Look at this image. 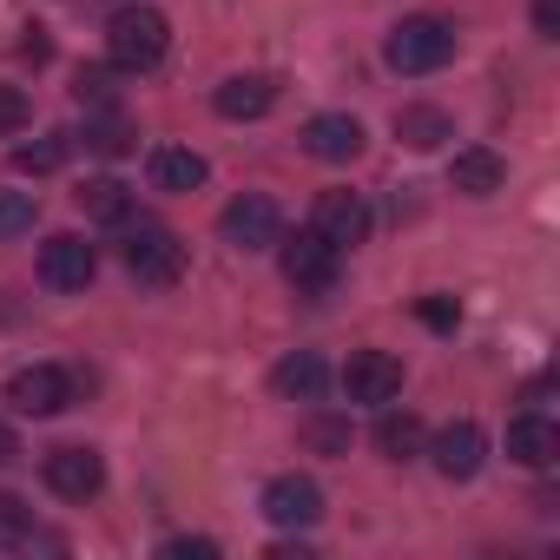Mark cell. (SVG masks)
Returning <instances> with one entry per match:
<instances>
[{
  "instance_id": "6da1fadb",
  "label": "cell",
  "mask_w": 560,
  "mask_h": 560,
  "mask_svg": "<svg viewBox=\"0 0 560 560\" xmlns=\"http://www.w3.org/2000/svg\"><path fill=\"white\" fill-rule=\"evenodd\" d=\"M165 47H172V21L159 8H119L106 21V54L119 73H152L165 60Z\"/></svg>"
},
{
  "instance_id": "7a4b0ae2",
  "label": "cell",
  "mask_w": 560,
  "mask_h": 560,
  "mask_svg": "<svg viewBox=\"0 0 560 560\" xmlns=\"http://www.w3.org/2000/svg\"><path fill=\"white\" fill-rule=\"evenodd\" d=\"M383 60H389L396 73H435V67H448V60H455V21H442V14H409V21H396L389 40H383Z\"/></svg>"
},
{
  "instance_id": "3957f363",
  "label": "cell",
  "mask_w": 560,
  "mask_h": 560,
  "mask_svg": "<svg viewBox=\"0 0 560 560\" xmlns=\"http://www.w3.org/2000/svg\"><path fill=\"white\" fill-rule=\"evenodd\" d=\"M126 270L139 277V284H152V291L178 284V277H185V237L165 231V224H139L126 237Z\"/></svg>"
},
{
  "instance_id": "277c9868",
  "label": "cell",
  "mask_w": 560,
  "mask_h": 560,
  "mask_svg": "<svg viewBox=\"0 0 560 560\" xmlns=\"http://www.w3.org/2000/svg\"><path fill=\"white\" fill-rule=\"evenodd\" d=\"M8 409H14V416H34V422H47V416L73 409V376H67L60 363L14 370V376H8Z\"/></svg>"
},
{
  "instance_id": "5b68a950",
  "label": "cell",
  "mask_w": 560,
  "mask_h": 560,
  "mask_svg": "<svg viewBox=\"0 0 560 560\" xmlns=\"http://www.w3.org/2000/svg\"><path fill=\"white\" fill-rule=\"evenodd\" d=\"M337 244L324 231H298V237H277V264H284V277L298 291H330L337 284Z\"/></svg>"
},
{
  "instance_id": "8992f818",
  "label": "cell",
  "mask_w": 560,
  "mask_h": 560,
  "mask_svg": "<svg viewBox=\"0 0 560 560\" xmlns=\"http://www.w3.org/2000/svg\"><path fill=\"white\" fill-rule=\"evenodd\" d=\"M218 231H224V244H237V250H270L277 237H284V218H277V205H270L264 191H244V198H231V205L218 211Z\"/></svg>"
},
{
  "instance_id": "52a82bcc",
  "label": "cell",
  "mask_w": 560,
  "mask_h": 560,
  "mask_svg": "<svg viewBox=\"0 0 560 560\" xmlns=\"http://www.w3.org/2000/svg\"><path fill=\"white\" fill-rule=\"evenodd\" d=\"M40 475H47V488H54L60 501H93V494L106 488V462H100V448H80V442L54 448V455L40 462Z\"/></svg>"
},
{
  "instance_id": "ba28073f",
  "label": "cell",
  "mask_w": 560,
  "mask_h": 560,
  "mask_svg": "<svg viewBox=\"0 0 560 560\" xmlns=\"http://www.w3.org/2000/svg\"><path fill=\"white\" fill-rule=\"evenodd\" d=\"M93 270H100V250H93L86 237L60 231V237L40 244V284H47V291H86Z\"/></svg>"
},
{
  "instance_id": "9c48e42d",
  "label": "cell",
  "mask_w": 560,
  "mask_h": 560,
  "mask_svg": "<svg viewBox=\"0 0 560 560\" xmlns=\"http://www.w3.org/2000/svg\"><path fill=\"white\" fill-rule=\"evenodd\" d=\"M264 521L270 527H317L324 521V488L311 475H277V481H264Z\"/></svg>"
},
{
  "instance_id": "30bf717a",
  "label": "cell",
  "mask_w": 560,
  "mask_h": 560,
  "mask_svg": "<svg viewBox=\"0 0 560 560\" xmlns=\"http://www.w3.org/2000/svg\"><path fill=\"white\" fill-rule=\"evenodd\" d=\"M343 396H350V402H370V409L396 402V396H402V363H396L389 350H357V357L343 363Z\"/></svg>"
},
{
  "instance_id": "8fae6325",
  "label": "cell",
  "mask_w": 560,
  "mask_h": 560,
  "mask_svg": "<svg viewBox=\"0 0 560 560\" xmlns=\"http://www.w3.org/2000/svg\"><path fill=\"white\" fill-rule=\"evenodd\" d=\"M311 231H324V237H330L337 250L363 244V237H370V205H363V191H317Z\"/></svg>"
},
{
  "instance_id": "7c38bea8",
  "label": "cell",
  "mask_w": 560,
  "mask_h": 560,
  "mask_svg": "<svg viewBox=\"0 0 560 560\" xmlns=\"http://www.w3.org/2000/svg\"><path fill=\"white\" fill-rule=\"evenodd\" d=\"M429 455H435V475H448V481H468L475 468H481V455H488V435H481V422H448L435 442H422Z\"/></svg>"
},
{
  "instance_id": "4fadbf2b",
  "label": "cell",
  "mask_w": 560,
  "mask_h": 560,
  "mask_svg": "<svg viewBox=\"0 0 560 560\" xmlns=\"http://www.w3.org/2000/svg\"><path fill=\"white\" fill-rule=\"evenodd\" d=\"M304 152L324 159V165H350V159L363 152V126H357L350 113H317V119L304 126Z\"/></svg>"
},
{
  "instance_id": "5bb4252c",
  "label": "cell",
  "mask_w": 560,
  "mask_h": 560,
  "mask_svg": "<svg viewBox=\"0 0 560 560\" xmlns=\"http://www.w3.org/2000/svg\"><path fill=\"white\" fill-rule=\"evenodd\" d=\"M448 185H455L462 198H494V191L508 185V159L488 152V145H462V152L448 159Z\"/></svg>"
},
{
  "instance_id": "9a60e30c",
  "label": "cell",
  "mask_w": 560,
  "mask_h": 560,
  "mask_svg": "<svg viewBox=\"0 0 560 560\" xmlns=\"http://www.w3.org/2000/svg\"><path fill=\"white\" fill-rule=\"evenodd\" d=\"M270 106H277V80H264V73H231L211 93V113L218 119H264Z\"/></svg>"
},
{
  "instance_id": "2e32d148",
  "label": "cell",
  "mask_w": 560,
  "mask_h": 560,
  "mask_svg": "<svg viewBox=\"0 0 560 560\" xmlns=\"http://www.w3.org/2000/svg\"><path fill=\"white\" fill-rule=\"evenodd\" d=\"M508 455H514L521 468H553V462H560V429H553L547 416H514V422H508Z\"/></svg>"
},
{
  "instance_id": "e0dca14e",
  "label": "cell",
  "mask_w": 560,
  "mask_h": 560,
  "mask_svg": "<svg viewBox=\"0 0 560 560\" xmlns=\"http://www.w3.org/2000/svg\"><path fill=\"white\" fill-rule=\"evenodd\" d=\"M270 389L284 396V402H317L330 389V370H324L317 350H298V357H284V363L270 370Z\"/></svg>"
},
{
  "instance_id": "ac0fdd59",
  "label": "cell",
  "mask_w": 560,
  "mask_h": 560,
  "mask_svg": "<svg viewBox=\"0 0 560 560\" xmlns=\"http://www.w3.org/2000/svg\"><path fill=\"white\" fill-rule=\"evenodd\" d=\"M396 139H402L409 152H435V145L455 139V119H448L442 106H402V113H396Z\"/></svg>"
},
{
  "instance_id": "d6986e66",
  "label": "cell",
  "mask_w": 560,
  "mask_h": 560,
  "mask_svg": "<svg viewBox=\"0 0 560 560\" xmlns=\"http://www.w3.org/2000/svg\"><path fill=\"white\" fill-rule=\"evenodd\" d=\"M205 178H211V165H205L191 145H159V152H152V185H159V191H198Z\"/></svg>"
},
{
  "instance_id": "ffe728a7",
  "label": "cell",
  "mask_w": 560,
  "mask_h": 560,
  "mask_svg": "<svg viewBox=\"0 0 560 560\" xmlns=\"http://www.w3.org/2000/svg\"><path fill=\"white\" fill-rule=\"evenodd\" d=\"M80 211H86L93 224H132V191H126L119 178H86V185H80Z\"/></svg>"
},
{
  "instance_id": "44dd1931",
  "label": "cell",
  "mask_w": 560,
  "mask_h": 560,
  "mask_svg": "<svg viewBox=\"0 0 560 560\" xmlns=\"http://www.w3.org/2000/svg\"><path fill=\"white\" fill-rule=\"evenodd\" d=\"M422 442H429V429H422L409 409H402V416L389 409V416L376 422V448H383L389 462H416V455H422Z\"/></svg>"
},
{
  "instance_id": "7402d4cb",
  "label": "cell",
  "mask_w": 560,
  "mask_h": 560,
  "mask_svg": "<svg viewBox=\"0 0 560 560\" xmlns=\"http://www.w3.org/2000/svg\"><path fill=\"white\" fill-rule=\"evenodd\" d=\"M67 152H73V132H47L40 145H21V152H14V172L47 178V172H60V165H67Z\"/></svg>"
},
{
  "instance_id": "603a6c76",
  "label": "cell",
  "mask_w": 560,
  "mask_h": 560,
  "mask_svg": "<svg viewBox=\"0 0 560 560\" xmlns=\"http://www.w3.org/2000/svg\"><path fill=\"white\" fill-rule=\"evenodd\" d=\"M34 218H40V198H34V191H0V244H8V237H27Z\"/></svg>"
},
{
  "instance_id": "cb8c5ba5",
  "label": "cell",
  "mask_w": 560,
  "mask_h": 560,
  "mask_svg": "<svg viewBox=\"0 0 560 560\" xmlns=\"http://www.w3.org/2000/svg\"><path fill=\"white\" fill-rule=\"evenodd\" d=\"M27 534H34V508H27L21 494L0 488V547H21Z\"/></svg>"
},
{
  "instance_id": "d4e9b609",
  "label": "cell",
  "mask_w": 560,
  "mask_h": 560,
  "mask_svg": "<svg viewBox=\"0 0 560 560\" xmlns=\"http://www.w3.org/2000/svg\"><path fill=\"white\" fill-rule=\"evenodd\" d=\"M73 93H80V106H93V113H113V73H106V67H80Z\"/></svg>"
},
{
  "instance_id": "484cf974",
  "label": "cell",
  "mask_w": 560,
  "mask_h": 560,
  "mask_svg": "<svg viewBox=\"0 0 560 560\" xmlns=\"http://www.w3.org/2000/svg\"><path fill=\"white\" fill-rule=\"evenodd\" d=\"M86 145H93V152H126V145H132V132H126V119H119V113H106V119H93V126H86Z\"/></svg>"
},
{
  "instance_id": "4316f807",
  "label": "cell",
  "mask_w": 560,
  "mask_h": 560,
  "mask_svg": "<svg viewBox=\"0 0 560 560\" xmlns=\"http://www.w3.org/2000/svg\"><path fill=\"white\" fill-rule=\"evenodd\" d=\"M27 119H34L27 93H21V86H0V139H8V132H27Z\"/></svg>"
},
{
  "instance_id": "83f0119b",
  "label": "cell",
  "mask_w": 560,
  "mask_h": 560,
  "mask_svg": "<svg viewBox=\"0 0 560 560\" xmlns=\"http://www.w3.org/2000/svg\"><path fill=\"white\" fill-rule=\"evenodd\" d=\"M416 317H422L429 330H455V324H462V304H455V298H422Z\"/></svg>"
},
{
  "instance_id": "f1b7e54d",
  "label": "cell",
  "mask_w": 560,
  "mask_h": 560,
  "mask_svg": "<svg viewBox=\"0 0 560 560\" xmlns=\"http://www.w3.org/2000/svg\"><path fill=\"white\" fill-rule=\"evenodd\" d=\"M159 553H172V560H185V553H198V560H211L218 553V540H205V534H172Z\"/></svg>"
},
{
  "instance_id": "f546056e",
  "label": "cell",
  "mask_w": 560,
  "mask_h": 560,
  "mask_svg": "<svg viewBox=\"0 0 560 560\" xmlns=\"http://www.w3.org/2000/svg\"><path fill=\"white\" fill-rule=\"evenodd\" d=\"M534 34L540 40H560V0H534Z\"/></svg>"
},
{
  "instance_id": "4dcf8cb0",
  "label": "cell",
  "mask_w": 560,
  "mask_h": 560,
  "mask_svg": "<svg viewBox=\"0 0 560 560\" xmlns=\"http://www.w3.org/2000/svg\"><path fill=\"white\" fill-rule=\"evenodd\" d=\"M311 442H317V448H343L350 429H337V422H311Z\"/></svg>"
},
{
  "instance_id": "1f68e13d",
  "label": "cell",
  "mask_w": 560,
  "mask_h": 560,
  "mask_svg": "<svg viewBox=\"0 0 560 560\" xmlns=\"http://www.w3.org/2000/svg\"><path fill=\"white\" fill-rule=\"evenodd\" d=\"M21 54H27V60H34V67H40V60H47V54H54V47H47V34H40V27H27V40H21Z\"/></svg>"
},
{
  "instance_id": "d6a6232c",
  "label": "cell",
  "mask_w": 560,
  "mask_h": 560,
  "mask_svg": "<svg viewBox=\"0 0 560 560\" xmlns=\"http://www.w3.org/2000/svg\"><path fill=\"white\" fill-rule=\"evenodd\" d=\"M21 455V435H14V422H0V468H8Z\"/></svg>"
},
{
  "instance_id": "836d02e7",
  "label": "cell",
  "mask_w": 560,
  "mask_h": 560,
  "mask_svg": "<svg viewBox=\"0 0 560 560\" xmlns=\"http://www.w3.org/2000/svg\"><path fill=\"white\" fill-rule=\"evenodd\" d=\"M270 560H311V547L304 540H284V547H270Z\"/></svg>"
}]
</instances>
